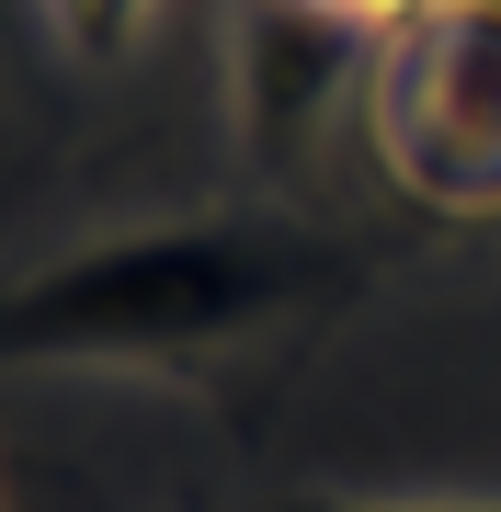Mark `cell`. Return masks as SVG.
Listing matches in <instances>:
<instances>
[{
    "label": "cell",
    "mask_w": 501,
    "mask_h": 512,
    "mask_svg": "<svg viewBox=\"0 0 501 512\" xmlns=\"http://www.w3.org/2000/svg\"><path fill=\"white\" fill-rule=\"evenodd\" d=\"M308 251L251 217H149L0 285V365H160L285 319Z\"/></svg>",
    "instance_id": "6da1fadb"
},
{
    "label": "cell",
    "mask_w": 501,
    "mask_h": 512,
    "mask_svg": "<svg viewBox=\"0 0 501 512\" xmlns=\"http://www.w3.org/2000/svg\"><path fill=\"white\" fill-rule=\"evenodd\" d=\"M388 137L422 194H501V12L445 0L388 57Z\"/></svg>",
    "instance_id": "7a4b0ae2"
},
{
    "label": "cell",
    "mask_w": 501,
    "mask_h": 512,
    "mask_svg": "<svg viewBox=\"0 0 501 512\" xmlns=\"http://www.w3.org/2000/svg\"><path fill=\"white\" fill-rule=\"evenodd\" d=\"M365 46V12L342 0H251L240 12V114H251V148H285L319 114V92L353 69Z\"/></svg>",
    "instance_id": "3957f363"
},
{
    "label": "cell",
    "mask_w": 501,
    "mask_h": 512,
    "mask_svg": "<svg viewBox=\"0 0 501 512\" xmlns=\"http://www.w3.org/2000/svg\"><path fill=\"white\" fill-rule=\"evenodd\" d=\"M149 12L160 0H46V35L69 69H126L137 35H149Z\"/></svg>",
    "instance_id": "277c9868"
},
{
    "label": "cell",
    "mask_w": 501,
    "mask_h": 512,
    "mask_svg": "<svg viewBox=\"0 0 501 512\" xmlns=\"http://www.w3.org/2000/svg\"><path fill=\"white\" fill-rule=\"evenodd\" d=\"M274 512H501V501H353V490H308V501H274Z\"/></svg>",
    "instance_id": "5b68a950"
},
{
    "label": "cell",
    "mask_w": 501,
    "mask_h": 512,
    "mask_svg": "<svg viewBox=\"0 0 501 512\" xmlns=\"http://www.w3.org/2000/svg\"><path fill=\"white\" fill-rule=\"evenodd\" d=\"M342 12H365V23H376V0H342Z\"/></svg>",
    "instance_id": "8992f818"
}]
</instances>
